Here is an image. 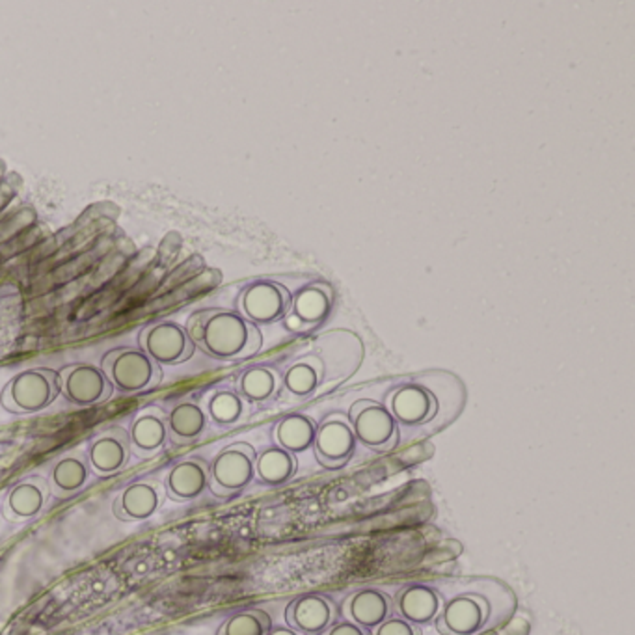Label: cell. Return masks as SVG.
<instances>
[{"label": "cell", "mask_w": 635, "mask_h": 635, "mask_svg": "<svg viewBox=\"0 0 635 635\" xmlns=\"http://www.w3.org/2000/svg\"><path fill=\"white\" fill-rule=\"evenodd\" d=\"M163 500L164 494L155 481L140 479L127 484L116 496L112 513L122 522H145L159 513Z\"/></svg>", "instance_id": "obj_13"}, {"label": "cell", "mask_w": 635, "mask_h": 635, "mask_svg": "<svg viewBox=\"0 0 635 635\" xmlns=\"http://www.w3.org/2000/svg\"><path fill=\"white\" fill-rule=\"evenodd\" d=\"M356 442L376 453L392 451L399 442V423L384 405L369 399L356 401L349 410Z\"/></svg>", "instance_id": "obj_4"}, {"label": "cell", "mask_w": 635, "mask_h": 635, "mask_svg": "<svg viewBox=\"0 0 635 635\" xmlns=\"http://www.w3.org/2000/svg\"><path fill=\"white\" fill-rule=\"evenodd\" d=\"M185 328L194 347L215 360L231 362L250 358L263 345L259 328L231 310H200L190 315Z\"/></svg>", "instance_id": "obj_1"}, {"label": "cell", "mask_w": 635, "mask_h": 635, "mask_svg": "<svg viewBox=\"0 0 635 635\" xmlns=\"http://www.w3.org/2000/svg\"><path fill=\"white\" fill-rule=\"evenodd\" d=\"M256 450L247 442L224 448L209 464V491L222 498L244 491L256 479Z\"/></svg>", "instance_id": "obj_5"}, {"label": "cell", "mask_w": 635, "mask_h": 635, "mask_svg": "<svg viewBox=\"0 0 635 635\" xmlns=\"http://www.w3.org/2000/svg\"><path fill=\"white\" fill-rule=\"evenodd\" d=\"M60 396L58 371L48 367L25 369L10 378L0 394V405L12 414H37Z\"/></svg>", "instance_id": "obj_2"}, {"label": "cell", "mask_w": 635, "mask_h": 635, "mask_svg": "<svg viewBox=\"0 0 635 635\" xmlns=\"http://www.w3.org/2000/svg\"><path fill=\"white\" fill-rule=\"evenodd\" d=\"M373 635H421V630L401 617H389L378 628H375Z\"/></svg>", "instance_id": "obj_29"}, {"label": "cell", "mask_w": 635, "mask_h": 635, "mask_svg": "<svg viewBox=\"0 0 635 635\" xmlns=\"http://www.w3.org/2000/svg\"><path fill=\"white\" fill-rule=\"evenodd\" d=\"M280 389V376L263 365L244 371L237 382V394L249 403H265L272 399Z\"/></svg>", "instance_id": "obj_25"}, {"label": "cell", "mask_w": 635, "mask_h": 635, "mask_svg": "<svg viewBox=\"0 0 635 635\" xmlns=\"http://www.w3.org/2000/svg\"><path fill=\"white\" fill-rule=\"evenodd\" d=\"M103 373L111 380L114 392L134 396L150 392L163 380V367L140 347H118L101 358Z\"/></svg>", "instance_id": "obj_3"}, {"label": "cell", "mask_w": 635, "mask_h": 635, "mask_svg": "<svg viewBox=\"0 0 635 635\" xmlns=\"http://www.w3.org/2000/svg\"><path fill=\"white\" fill-rule=\"evenodd\" d=\"M319 635H371V631L364 630L362 626L351 620H341V622H333L330 628H326Z\"/></svg>", "instance_id": "obj_30"}, {"label": "cell", "mask_w": 635, "mask_h": 635, "mask_svg": "<svg viewBox=\"0 0 635 635\" xmlns=\"http://www.w3.org/2000/svg\"><path fill=\"white\" fill-rule=\"evenodd\" d=\"M267 635H304V633L292 630L289 626H276V628H270Z\"/></svg>", "instance_id": "obj_31"}, {"label": "cell", "mask_w": 635, "mask_h": 635, "mask_svg": "<svg viewBox=\"0 0 635 635\" xmlns=\"http://www.w3.org/2000/svg\"><path fill=\"white\" fill-rule=\"evenodd\" d=\"M53 498V491L48 481L41 475H28L17 481L5 498L3 514L10 522H28L37 518Z\"/></svg>", "instance_id": "obj_11"}, {"label": "cell", "mask_w": 635, "mask_h": 635, "mask_svg": "<svg viewBox=\"0 0 635 635\" xmlns=\"http://www.w3.org/2000/svg\"><path fill=\"white\" fill-rule=\"evenodd\" d=\"M131 451L140 457H153L168 444L166 412L159 407H148L140 410L127 430Z\"/></svg>", "instance_id": "obj_15"}, {"label": "cell", "mask_w": 635, "mask_h": 635, "mask_svg": "<svg viewBox=\"0 0 635 635\" xmlns=\"http://www.w3.org/2000/svg\"><path fill=\"white\" fill-rule=\"evenodd\" d=\"M285 620L304 635H319L335 622V606L323 595H302L287 606Z\"/></svg>", "instance_id": "obj_16"}, {"label": "cell", "mask_w": 635, "mask_h": 635, "mask_svg": "<svg viewBox=\"0 0 635 635\" xmlns=\"http://www.w3.org/2000/svg\"><path fill=\"white\" fill-rule=\"evenodd\" d=\"M244 414H247V401L237 392H231V389H218V392L209 397L207 418L220 427H231L238 423Z\"/></svg>", "instance_id": "obj_27"}, {"label": "cell", "mask_w": 635, "mask_h": 635, "mask_svg": "<svg viewBox=\"0 0 635 635\" xmlns=\"http://www.w3.org/2000/svg\"><path fill=\"white\" fill-rule=\"evenodd\" d=\"M491 608L482 597L460 595L446 602L436 617V630L442 635H475L486 620Z\"/></svg>", "instance_id": "obj_10"}, {"label": "cell", "mask_w": 635, "mask_h": 635, "mask_svg": "<svg viewBox=\"0 0 635 635\" xmlns=\"http://www.w3.org/2000/svg\"><path fill=\"white\" fill-rule=\"evenodd\" d=\"M332 308V291L326 285H308L291 301L292 319L304 326H315L326 319ZM291 319V321H292Z\"/></svg>", "instance_id": "obj_22"}, {"label": "cell", "mask_w": 635, "mask_h": 635, "mask_svg": "<svg viewBox=\"0 0 635 635\" xmlns=\"http://www.w3.org/2000/svg\"><path fill=\"white\" fill-rule=\"evenodd\" d=\"M58 382L64 399L80 408L101 405L114 394V387L103 369L88 362L71 364L60 369Z\"/></svg>", "instance_id": "obj_7"}, {"label": "cell", "mask_w": 635, "mask_h": 635, "mask_svg": "<svg viewBox=\"0 0 635 635\" xmlns=\"http://www.w3.org/2000/svg\"><path fill=\"white\" fill-rule=\"evenodd\" d=\"M315 432L317 425L312 418L304 414H291L276 425L274 439L278 448L292 455H299L308 450H313Z\"/></svg>", "instance_id": "obj_23"}, {"label": "cell", "mask_w": 635, "mask_h": 635, "mask_svg": "<svg viewBox=\"0 0 635 635\" xmlns=\"http://www.w3.org/2000/svg\"><path fill=\"white\" fill-rule=\"evenodd\" d=\"M291 292L276 281H254L240 292L238 313L258 324H272L291 310Z\"/></svg>", "instance_id": "obj_8"}, {"label": "cell", "mask_w": 635, "mask_h": 635, "mask_svg": "<svg viewBox=\"0 0 635 635\" xmlns=\"http://www.w3.org/2000/svg\"><path fill=\"white\" fill-rule=\"evenodd\" d=\"M272 628L270 617L261 609H244L231 615L218 635H267Z\"/></svg>", "instance_id": "obj_28"}, {"label": "cell", "mask_w": 635, "mask_h": 635, "mask_svg": "<svg viewBox=\"0 0 635 635\" xmlns=\"http://www.w3.org/2000/svg\"><path fill=\"white\" fill-rule=\"evenodd\" d=\"M131 453L127 430L123 427H111L88 444L86 459L97 475H114L129 464Z\"/></svg>", "instance_id": "obj_12"}, {"label": "cell", "mask_w": 635, "mask_h": 635, "mask_svg": "<svg viewBox=\"0 0 635 635\" xmlns=\"http://www.w3.org/2000/svg\"><path fill=\"white\" fill-rule=\"evenodd\" d=\"M394 613V600L378 589H362L345 602V615L364 630H375Z\"/></svg>", "instance_id": "obj_19"}, {"label": "cell", "mask_w": 635, "mask_h": 635, "mask_svg": "<svg viewBox=\"0 0 635 635\" xmlns=\"http://www.w3.org/2000/svg\"><path fill=\"white\" fill-rule=\"evenodd\" d=\"M389 412L397 423L408 427L423 425L436 416L438 401L427 387L419 384H405L389 397Z\"/></svg>", "instance_id": "obj_17"}, {"label": "cell", "mask_w": 635, "mask_h": 635, "mask_svg": "<svg viewBox=\"0 0 635 635\" xmlns=\"http://www.w3.org/2000/svg\"><path fill=\"white\" fill-rule=\"evenodd\" d=\"M397 613L401 619L421 626V624H430L436 620L439 609H442L444 602L439 593L429 585H408L399 595H397Z\"/></svg>", "instance_id": "obj_20"}, {"label": "cell", "mask_w": 635, "mask_h": 635, "mask_svg": "<svg viewBox=\"0 0 635 635\" xmlns=\"http://www.w3.org/2000/svg\"><path fill=\"white\" fill-rule=\"evenodd\" d=\"M91 479V468L86 453L69 451L57 459L48 471V484H51L53 496L69 498L80 492Z\"/></svg>", "instance_id": "obj_18"}, {"label": "cell", "mask_w": 635, "mask_h": 635, "mask_svg": "<svg viewBox=\"0 0 635 635\" xmlns=\"http://www.w3.org/2000/svg\"><path fill=\"white\" fill-rule=\"evenodd\" d=\"M323 380V364L313 358H302L297 364H292L283 378L285 387L289 389L291 396L295 397H310L315 389L319 387Z\"/></svg>", "instance_id": "obj_26"}, {"label": "cell", "mask_w": 635, "mask_h": 635, "mask_svg": "<svg viewBox=\"0 0 635 635\" xmlns=\"http://www.w3.org/2000/svg\"><path fill=\"white\" fill-rule=\"evenodd\" d=\"M211 484L209 462L192 457L175 462L164 479V492L172 502H192L202 498Z\"/></svg>", "instance_id": "obj_14"}, {"label": "cell", "mask_w": 635, "mask_h": 635, "mask_svg": "<svg viewBox=\"0 0 635 635\" xmlns=\"http://www.w3.org/2000/svg\"><path fill=\"white\" fill-rule=\"evenodd\" d=\"M209 423L207 412L192 401H181L174 405L166 414L168 439L177 446H186L196 442L206 432Z\"/></svg>", "instance_id": "obj_21"}, {"label": "cell", "mask_w": 635, "mask_h": 635, "mask_svg": "<svg viewBox=\"0 0 635 635\" xmlns=\"http://www.w3.org/2000/svg\"><path fill=\"white\" fill-rule=\"evenodd\" d=\"M313 451L321 466L328 470L344 468L356 451V436L344 416H328L317 425Z\"/></svg>", "instance_id": "obj_9"}, {"label": "cell", "mask_w": 635, "mask_h": 635, "mask_svg": "<svg viewBox=\"0 0 635 635\" xmlns=\"http://www.w3.org/2000/svg\"><path fill=\"white\" fill-rule=\"evenodd\" d=\"M138 347L161 367L185 364L196 351L186 328L175 321H159L143 326L138 335Z\"/></svg>", "instance_id": "obj_6"}, {"label": "cell", "mask_w": 635, "mask_h": 635, "mask_svg": "<svg viewBox=\"0 0 635 635\" xmlns=\"http://www.w3.org/2000/svg\"><path fill=\"white\" fill-rule=\"evenodd\" d=\"M297 455H292L278 446L267 448L256 457V477L259 479V482L269 486L285 484L297 475Z\"/></svg>", "instance_id": "obj_24"}]
</instances>
